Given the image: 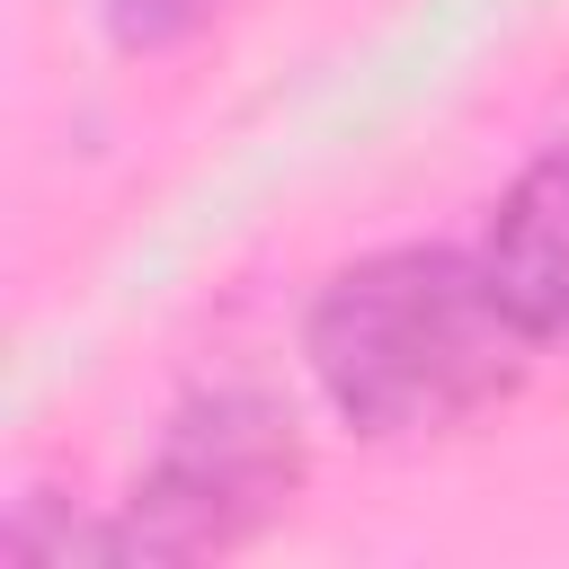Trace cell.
I'll return each mask as SVG.
<instances>
[{
	"instance_id": "1",
	"label": "cell",
	"mask_w": 569,
	"mask_h": 569,
	"mask_svg": "<svg viewBox=\"0 0 569 569\" xmlns=\"http://www.w3.org/2000/svg\"><path fill=\"white\" fill-rule=\"evenodd\" d=\"M533 365V329L480 249L400 240L347 258L302 311V373L356 436H436L498 409Z\"/></svg>"
},
{
	"instance_id": "2",
	"label": "cell",
	"mask_w": 569,
	"mask_h": 569,
	"mask_svg": "<svg viewBox=\"0 0 569 569\" xmlns=\"http://www.w3.org/2000/svg\"><path fill=\"white\" fill-rule=\"evenodd\" d=\"M302 489V427L276 391L222 382L169 409L116 533V560H204L267 533Z\"/></svg>"
},
{
	"instance_id": "3",
	"label": "cell",
	"mask_w": 569,
	"mask_h": 569,
	"mask_svg": "<svg viewBox=\"0 0 569 569\" xmlns=\"http://www.w3.org/2000/svg\"><path fill=\"white\" fill-rule=\"evenodd\" d=\"M480 258L507 284V302L525 311L533 347H569V142L533 151L498 187V204L480 222Z\"/></svg>"
},
{
	"instance_id": "4",
	"label": "cell",
	"mask_w": 569,
	"mask_h": 569,
	"mask_svg": "<svg viewBox=\"0 0 569 569\" xmlns=\"http://www.w3.org/2000/svg\"><path fill=\"white\" fill-rule=\"evenodd\" d=\"M213 9H222V0H98V27H107L116 53H169V44H187Z\"/></svg>"
}]
</instances>
